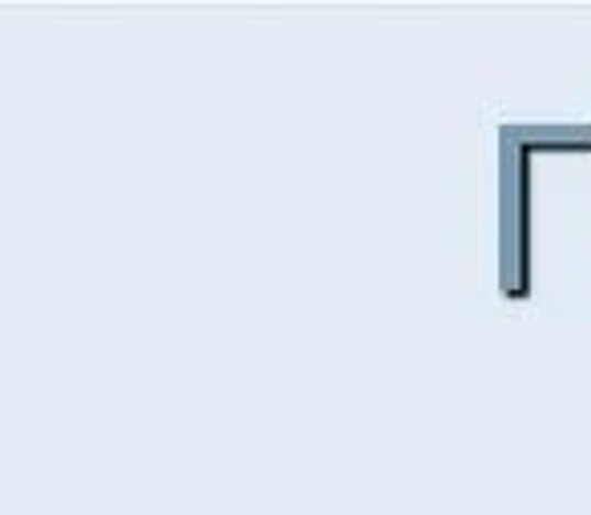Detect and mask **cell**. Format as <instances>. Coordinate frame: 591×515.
Segmentation results:
<instances>
[{
	"mask_svg": "<svg viewBox=\"0 0 591 515\" xmlns=\"http://www.w3.org/2000/svg\"><path fill=\"white\" fill-rule=\"evenodd\" d=\"M535 165L523 125L499 129V294L507 303L535 291Z\"/></svg>",
	"mask_w": 591,
	"mask_h": 515,
	"instance_id": "1",
	"label": "cell"
}]
</instances>
